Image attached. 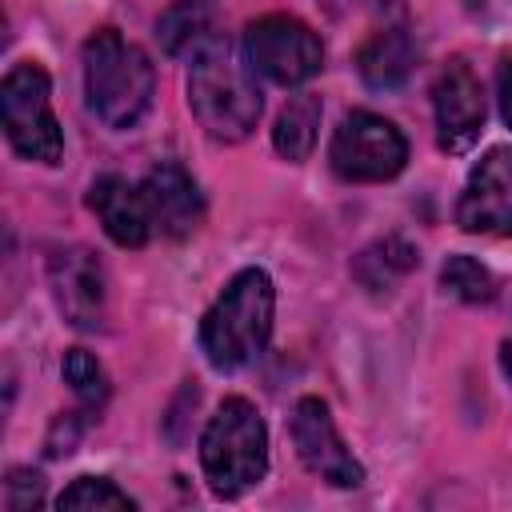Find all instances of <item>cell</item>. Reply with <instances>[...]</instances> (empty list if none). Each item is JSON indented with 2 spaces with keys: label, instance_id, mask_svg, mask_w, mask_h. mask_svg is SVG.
Returning a JSON list of instances; mask_svg holds the SVG:
<instances>
[{
  "label": "cell",
  "instance_id": "ffe728a7",
  "mask_svg": "<svg viewBox=\"0 0 512 512\" xmlns=\"http://www.w3.org/2000/svg\"><path fill=\"white\" fill-rule=\"evenodd\" d=\"M64 380H68L72 392H76L84 404H92V408L108 400V376H104V368L96 364V356L84 352V348H68V352H64Z\"/></svg>",
  "mask_w": 512,
  "mask_h": 512
},
{
  "label": "cell",
  "instance_id": "d6986e66",
  "mask_svg": "<svg viewBox=\"0 0 512 512\" xmlns=\"http://www.w3.org/2000/svg\"><path fill=\"white\" fill-rule=\"evenodd\" d=\"M440 284H444V292H452L464 304H484L496 292L488 268L480 260H472V256H448L444 268H440Z\"/></svg>",
  "mask_w": 512,
  "mask_h": 512
},
{
  "label": "cell",
  "instance_id": "9c48e42d",
  "mask_svg": "<svg viewBox=\"0 0 512 512\" xmlns=\"http://www.w3.org/2000/svg\"><path fill=\"white\" fill-rule=\"evenodd\" d=\"M456 224L476 236H512V148H492L468 172Z\"/></svg>",
  "mask_w": 512,
  "mask_h": 512
},
{
  "label": "cell",
  "instance_id": "9a60e30c",
  "mask_svg": "<svg viewBox=\"0 0 512 512\" xmlns=\"http://www.w3.org/2000/svg\"><path fill=\"white\" fill-rule=\"evenodd\" d=\"M156 36L168 56L200 52L216 36V4L212 0H176L156 20Z\"/></svg>",
  "mask_w": 512,
  "mask_h": 512
},
{
  "label": "cell",
  "instance_id": "44dd1931",
  "mask_svg": "<svg viewBox=\"0 0 512 512\" xmlns=\"http://www.w3.org/2000/svg\"><path fill=\"white\" fill-rule=\"evenodd\" d=\"M40 500H44V480L36 472H28V468L8 472V480H4V504H8V512H28Z\"/></svg>",
  "mask_w": 512,
  "mask_h": 512
},
{
  "label": "cell",
  "instance_id": "3957f363",
  "mask_svg": "<svg viewBox=\"0 0 512 512\" xmlns=\"http://www.w3.org/2000/svg\"><path fill=\"white\" fill-rule=\"evenodd\" d=\"M156 72L148 56L116 28H100L84 44V100L108 128H132L152 104Z\"/></svg>",
  "mask_w": 512,
  "mask_h": 512
},
{
  "label": "cell",
  "instance_id": "ba28073f",
  "mask_svg": "<svg viewBox=\"0 0 512 512\" xmlns=\"http://www.w3.org/2000/svg\"><path fill=\"white\" fill-rule=\"evenodd\" d=\"M292 444H296L300 464L312 476H320L324 484H332V488H356V484H364V468L348 452V444L340 440V432H336L332 412H328L324 400L304 396L296 404V412H292Z\"/></svg>",
  "mask_w": 512,
  "mask_h": 512
},
{
  "label": "cell",
  "instance_id": "4fadbf2b",
  "mask_svg": "<svg viewBox=\"0 0 512 512\" xmlns=\"http://www.w3.org/2000/svg\"><path fill=\"white\" fill-rule=\"evenodd\" d=\"M88 208L120 248H140L152 236V212L144 188L128 184L124 176H100L88 188Z\"/></svg>",
  "mask_w": 512,
  "mask_h": 512
},
{
  "label": "cell",
  "instance_id": "2e32d148",
  "mask_svg": "<svg viewBox=\"0 0 512 512\" xmlns=\"http://www.w3.org/2000/svg\"><path fill=\"white\" fill-rule=\"evenodd\" d=\"M320 112H324V104H320L316 92H300V96L288 100V108L280 112V120L272 128V144H276V152L284 160H292V164L308 160V152L316 148Z\"/></svg>",
  "mask_w": 512,
  "mask_h": 512
},
{
  "label": "cell",
  "instance_id": "30bf717a",
  "mask_svg": "<svg viewBox=\"0 0 512 512\" xmlns=\"http://www.w3.org/2000/svg\"><path fill=\"white\" fill-rule=\"evenodd\" d=\"M432 108H436V140L444 152H468L484 132V92L468 60L452 56L436 84H432Z\"/></svg>",
  "mask_w": 512,
  "mask_h": 512
},
{
  "label": "cell",
  "instance_id": "ac0fdd59",
  "mask_svg": "<svg viewBox=\"0 0 512 512\" xmlns=\"http://www.w3.org/2000/svg\"><path fill=\"white\" fill-rule=\"evenodd\" d=\"M56 508H96V512H132L136 508V500L128 496V492H120L112 480H104V476H80V480H72L64 492H60V500H56Z\"/></svg>",
  "mask_w": 512,
  "mask_h": 512
},
{
  "label": "cell",
  "instance_id": "6da1fadb",
  "mask_svg": "<svg viewBox=\"0 0 512 512\" xmlns=\"http://www.w3.org/2000/svg\"><path fill=\"white\" fill-rule=\"evenodd\" d=\"M188 108L200 128L224 144H236L256 128L260 88L252 80V64L224 36H212L200 52H192Z\"/></svg>",
  "mask_w": 512,
  "mask_h": 512
},
{
  "label": "cell",
  "instance_id": "5b68a950",
  "mask_svg": "<svg viewBox=\"0 0 512 512\" xmlns=\"http://www.w3.org/2000/svg\"><path fill=\"white\" fill-rule=\"evenodd\" d=\"M0 120L8 144L24 160L56 164L64 156V132L52 116V84L36 60H20L8 68L0 84Z\"/></svg>",
  "mask_w": 512,
  "mask_h": 512
},
{
  "label": "cell",
  "instance_id": "7a4b0ae2",
  "mask_svg": "<svg viewBox=\"0 0 512 512\" xmlns=\"http://www.w3.org/2000/svg\"><path fill=\"white\" fill-rule=\"evenodd\" d=\"M276 292L264 268H244L228 280L216 304L200 320V352L212 368L236 372L256 360L272 336Z\"/></svg>",
  "mask_w": 512,
  "mask_h": 512
},
{
  "label": "cell",
  "instance_id": "603a6c76",
  "mask_svg": "<svg viewBox=\"0 0 512 512\" xmlns=\"http://www.w3.org/2000/svg\"><path fill=\"white\" fill-rule=\"evenodd\" d=\"M464 8H468V12H480V8H484V0H464Z\"/></svg>",
  "mask_w": 512,
  "mask_h": 512
},
{
  "label": "cell",
  "instance_id": "7c38bea8",
  "mask_svg": "<svg viewBox=\"0 0 512 512\" xmlns=\"http://www.w3.org/2000/svg\"><path fill=\"white\" fill-rule=\"evenodd\" d=\"M140 188H144V200L152 212V228H160L164 236H172V240L192 236L196 224L204 220V196H200L196 180L176 160H160L144 176Z\"/></svg>",
  "mask_w": 512,
  "mask_h": 512
},
{
  "label": "cell",
  "instance_id": "e0dca14e",
  "mask_svg": "<svg viewBox=\"0 0 512 512\" xmlns=\"http://www.w3.org/2000/svg\"><path fill=\"white\" fill-rule=\"evenodd\" d=\"M416 264H420V256H416V248H412L408 240L384 236V240L368 244V248L356 256L352 272H356V280H360L368 292H388V288H392L400 276H408Z\"/></svg>",
  "mask_w": 512,
  "mask_h": 512
},
{
  "label": "cell",
  "instance_id": "5bb4252c",
  "mask_svg": "<svg viewBox=\"0 0 512 512\" xmlns=\"http://www.w3.org/2000/svg\"><path fill=\"white\" fill-rule=\"evenodd\" d=\"M412 64H416V44H412V36L404 28H380L356 52V72L376 92L400 88L408 80Z\"/></svg>",
  "mask_w": 512,
  "mask_h": 512
},
{
  "label": "cell",
  "instance_id": "7402d4cb",
  "mask_svg": "<svg viewBox=\"0 0 512 512\" xmlns=\"http://www.w3.org/2000/svg\"><path fill=\"white\" fill-rule=\"evenodd\" d=\"M496 92H500V116H504V124L512 128V60H504V64H500Z\"/></svg>",
  "mask_w": 512,
  "mask_h": 512
},
{
  "label": "cell",
  "instance_id": "8fae6325",
  "mask_svg": "<svg viewBox=\"0 0 512 512\" xmlns=\"http://www.w3.org/2000/svg\"><path fill=\"white\" fill-rule=\"evenodd\" d=\"M48 280H52V296L72 328L96 332L104 324V304H108L104 268L88 248H56L48 260Z\"/></svg>",
  "mask_w": 512,
  "mask_h": 512
},
{
  "label": "cell",
  "instance_id": "277c9868",
  "mask_svg": "<svg viewBox=\"0 0 512 512\" xmlns=\"http://www.w3.org/2000/svg\"><path fill=\"white\" fill-rule=\"evenodd\" d=\"M200 468H204L208 488L220 500H236L252 484L264 480V472H268V428L244 396L224 400L216 408V416L208 420V428L200 436Z\"/></svg>",
  "mask_w": 512,
  "mask_h": 512
},
{
  "label": "cell",
  "instance_id": "8992f818",
  "mask_svg": "<svg viewBox=\"0 0 512 512\" xmlns=\"http://www.w3.org/2000/svg\"><path fill=\"white\" fill-rule=\"evenodd\" d=\"M328 160H332L336 176L356 180V184L392 180L408 164V140L392 120H384L368 108H356L340 120Z\"/></svg>",
  "mask_w": 512,
  "mask_h": 512
},
{
  "label": "cell",
  "instance_id": "52a82bcc",
  "mask_svg": "<svg viewBox=\"0 0 512 512\" xmlns=\"http://www.w3.org/2000/svg\"><path fill=\"white\" fill-rule=\"evenodd\" d=\"M244 56L252 64V72L268 76L272 84H304L320 72L324 64V48H320V36L296 20V16H260L248 24L244 32Z\"/></svg>",
  "mask_w": 512,
  "mask_h": 512
}]
</instances>
